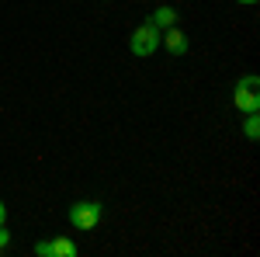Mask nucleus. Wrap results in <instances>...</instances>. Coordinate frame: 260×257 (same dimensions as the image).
<instances>
[{
    "label": "nucleus",
    "mask_w": 260,
    "mask_h": 257,
    "mask_svg": "<svg viewBox=\"0 0 260 257\" xmlns=\"http://www.w3.org/2000/svg\"><path fill=\"white\" fill-rule=\"evenodd\" d=\"M156 45H160V28L156 24H139L136 32H132V39H128V49L136 52V56H153L156 52Z\"/></svg>",
    "instance_id": "obj_1"
},
{
    "label": "nucleus",
    "mask_w": 260,
    "mask_h": 257,
    "mask_svg": "<svg viewBox=\"0 0 260 257\" xmlns=\"http://www.w3.org/2000/svg\"><path fill=\"white\" fill-rule=\"evenodd\" d=\"M233 101H236V108L240 111H257L260 108V80L250 73V77H243L236 83V91H233Z\"/></svg>",
    "instance_id": "obj_2"
},
{
    "label": "nucleus",
    "mask_w": 260,
    "mask_h": 257,
    "mask_svg": "<svg viewBox=\"0 0 260 257\" xmlns=\"http://www.w3.org/2000/svg\"><path fill=\"white\" fill-rule=\"evenodd\" d=\"M70 222L77 230H94L101 222V205L98 202H77V205H70Z\"/></svg>",
    "instance_id": "obj_3"
},
{
    "label": "nucleus",
    "mask_w": 260,
    "mask_h": 257,
    "mask_svg": "<svg viewBox=\"0 0 260 257\" xmlns=\"http://www.w3.org/2000/svg\"><path fill=\"white\" fill-rule=\"evenodd\" d=\"M163 32H167V35H160V42L167 45V52H170V56H184V52H187V35H184L180 28H163Z\"/></svg>",
    "instance_id": "obj_4"
},
{
    "label": "nucleus",
    "mask_w": 260,
    "mask_h": 257,
    "mask_svg": "<svg viewBox=\"0 0 260 257\" xmlns=\"http://www.w3.org/2000/svg\"><path fill=\"white\" fill-rule=\"evenodd\" d=\"M149 24H156L160 32H163V28H174V24H177V11H174V7H160V11L153 14Z\"/></svg>",
    "instance_id": "obj_5"
},
{
    "label": "nucleus",
    "mask_w": 260,
    "mask_h": 257,
    "mask_svg": "<svg viewBox=\"0 0 260 257\" xmlns=\"http://www.w3.org/2000/svg\"><path fill=\"white\" fill-rule=\"evenodd\" d=\"M77 254V243L70 237H56L52 240V257H73Z\"/></svg>",
    "instance_id": "obj_6"
},
{
    "label": "nucleus",
    "mask_w": 260,
    "mask_h": 257,
    "mask_svg": "<svg viewBox=\"0 0 260 257\" xmlns=\"http://www.w3.org/2000/svg\"><path fill=\"white\" fill-rule=\"evenodd\" d=\"M246 119H243V132H246V139H257L260 136V115L257 111H243Z\"/></svg>",
    "instance_id": "obj_7"
},
{
    "label": "nucleus",
    "mask_w": 260,
    "mask_h": 257,
    "mask_svg": "<svg viewBox=\"0 0 260 257\" xmlns=\"http://www.w3.org/2000/svg\"><path fill=\"white\" fill-rule=\"evenodd\" d=\"M35 254L39 257H52V240H39V243H35Z\"/></svg>",
    "instance_id": "obj_8"
},
{
    "label": "nucleus",
    "mask_w": 260,
    "mask_h": 257,
    "mask_svg": "<svg viewBox=\"0 0 260 257\" xmlns=\"http://www.w3.org/2000/svg\"><path fill=\"white\" fill-rule=\"evenodd\" d=\"M7 243H11V233H7L4 222H0V250H7Z\"/></svg>",
    "instance_id": "obj_9"
},
{
    "label": "nucleus",
    "mask_w": 260,
    "mask_h": 257,
    "mask_svg": "<svg viewBox=\"0 0 260 257\" xmlns=\"http://www.w3.org/2000/svg\"><path fill=\"white\" fill-rule=\"evenodd\" d=\"M4 219H7V209H4V202H0V222H4Z\"/></svg>",
    "instance_id": "obj_10"
},
{
    "label": "nucleus",
    "mask_w": 260,
    "mask_h": 257,
    "mask_svg": "<svg viewBox=\"0 0 260 257\" xmlns=\"http://www.w3.org/2000/svg\"><path fill=\"white\" fill-rule=\"evenodd\" d=\"M236 4H257V0H236Z\"/></svg>",
    "instance_id": "obj_11"
}]
</instances>
